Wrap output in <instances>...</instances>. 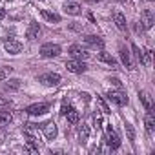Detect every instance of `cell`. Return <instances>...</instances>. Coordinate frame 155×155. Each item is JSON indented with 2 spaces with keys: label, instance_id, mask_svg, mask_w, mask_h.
<instances>
[{
  "label": "cell",
  "instance_id": "obj_1",
  "mask_svg": "<svg viewBox=\"0 0 155 155\" xmlns=\"http://www.w3.org/2000/svg\"><path fill=\"white\" fill-rule=\"evenodd\" d=\"M108 99L111 101V102H115L117 106H124V104H128V95L119 88V90H111V91H108Z\"/></svg>",
  "mask_w": 155,
  "mask_h": 155
},
{
  "label": "cell",
  "instance_id": "obj_2",
  "mask_svg": "<svg viewBox=\"0 0 155 155\" xmlns=\"http://www.w3.org/2000/svg\"><path fill=\"white\" fill-rule=\"evenodd\" d=\"M49 111V104L48 102H37V104H31L26 108V113L29 115H44Z\"/></svg>",
  "mask_w": 155,
  "mask_h": 155
},
{
  "label": "cell",
  "instance_id": "obj_3",
  "mask_svg": "<svg viewBox=\"0 0 155 155\" xmlns=\"http://www.w3.org/2000/svg\"><path fill=\"white\" fill-rule=\"evenodd\" d=\"M40 55L42 57H46V58H49V57H58L60 55V46H57V44H44L42 48H40Z\"/></svg>",
  "mask_w": 155,
  "mask_h": 155
},
{
  "label": "cell",
  "instance_id": "obj_4",
  "mask_svg": "<svg viewBox=\"0 0 155 155\" xmlns=\"http://www.w3.org/2000/svg\"><path fill=\"white\" fill-rule=\"evenodd\" d=\"M68 53H69L71 57H75L77 60H84V58H90V53H88L86 49H82L79 44H71V46H69V49H68Z\"/></svg>",
  "mask_w": 155,
  "mask_h": 155
},
{
  "label": "cell",
  "instance_id": "obj_5",
  "mask_svg": "<svg viewBox=\"0 0 155 155\" xmlns=\"http://www.w3.org/2000/svg\"><path fill=\"white\" fill-rule=\"evenodd\" d=\"M66 68H68V71H71V73H84L86 69H88V66L82 62V60H68L66 62Z\"/></svg>",
  "mask_w": 155,
  "mask_h": 155
},
{
  "label": "cell",
  "instance_id": "obj_6",
  "mask_svg": "<svg viewBox=\"0 0 155 155\" xmlns=\"http://www.w3.org/2000/svg\"><path fill=\"white\" fill-rule=\"evenodd\" d=\"M106 144H108L111 150H119V148H120V139H119V135L111 130V126L108 128V133H106Z\"/></svg>",
  "mask_w": 155,
  "mask_h": 155
},
{
  "label": "cell",
  "instance_id": "obj_7",
  "mask_svg": "<svg viewBox=\"0 0 155 155\" xmlns=\"http://www.w3.org/2000/svg\"><path fill=\"white\" fill-rule=\"evenodd\" d=\"M38 82H42L46 86H57L60 82V75L58 73H46V75L38 77Z\"/></svg>",
  "mask_w": 155,
  "mask_h": 155
},
{
  "label": "cell",
  "instance_id": "obj_8",
  "mask_svg": "<svg viewBox=\"0 0 155 155\" xmlns=\"http://www.w3.org/2000/svg\"><path fill=\"white\" fill-rule=\"evenodd\" d=\"M140 24H142L144 29H150L155 24V17H153V11L151 9H144L140 13Z\"/></svg>",
  "mask_w": 155,
  "mask_h": 155
},
{
  "label": "cell",
  "instance_id": "obj_9",
  "mask_svg": "<svg viewBox=\"0 0 155 155\" xmlns=\"http://www.w3.org/2000/svg\"><path fill=\"white\" fill-rule=\"evenodd\" d=\"M4 48H6V51L11 53V55H18V53L22 51V44H20L18 40H13V38L6 40V42H4Z\"/></svg>",
  "mask_w": 155,
  "mask_h": 155
},
{
  "label": "cell",
  "instance_id": "obj_10",
  "mask_svg": "<svg viewBox=\"0 0 155 155\" xmlns=\"http://www.w3.org/2000/svg\"><path fill=\"white\" fill-rule=\"evenodd\" d=\"M62 9H64L66 15H73V17H77V15H81V13H82L81 4H77V2H66Z\"/></svg>",
  "mask_w": 155,
  "mask_h": 155
},
{
  "label": "cell",
  "instance_id": "obj_11",
  "mask_svg": "<svg viewBox=\"0 0 155 155\" xmlns=\"http://www.w3.org/2000/svg\"><path fill=\"white\" fill-rule=\"evenodd\" d=\"M42 131H44L46 139H49V140H53V139L58 135V130H57V124H55V122H46V124L42 126Z\"/></svg>",
  "mask_w": 155,
  "mask_h": 155
},
{
  "label": "cell",
  "instance_id": "obj_12",
  "mask_svg": "<svg viewBox=\"0 0 155 155\" xmlns=\"http://www.w3.org/2000/svg\"><path fill=\"white\" fill-rule=\"evenodd\" d=\"M84 42H86L90 48H95V49H102V48H104V40H102L101 37H97V35H88V37L84 38Z\"/></svg>",
  "mask_w": 155,
  "mask_h": 155
},
{
  "label": "cell",
  "instance_id": "obj_13",
  "mask_svg": "<svg viewBox=\"0 0 155 155\" xmlns=\"http://www.w3.org/2000/svg\"><path fill=\"white\" fill-rule=\"evenodd\" d=\"M38 33H40V26L37 22H31L29 28H28V31H26V38L28 40H35L38 37Z\"/></svg>",
  "mask_w": 155,
  "mask_h": 155
},
{
  "label": "cell",
  "instance_id": "obj_14",
  "mask_svg": "<svg viewBox=\"0 0 155 155\" xmlns=\"http://www.w3.org/2000/svg\"><path fill=\"white\" fill-rule=\"evenodd\" d=\"M120 60H122V64L126 66V69H133L135 66H133V62H131V57H130V51L122 46L120 48Z\"/></svg>",
  "mask_w": 155,
  "mask_h": 155
},
{
  "label": "cell",
  "instance_id": "obj_15",
  "mask_svg": "<svg viewBox=\"0 0 155 155\" xmlns=\"http://www.w3.org/2000/svg\"><path fill=\"white\" fill-rule=\"evenodd\" d=\"M113 22L117 24V28H119L120 31H126V17H124L120 11H115V13H113Z\"/></svg>",
  "mask_w": 155,
  "mask_h": 155
},
{
  "label": "cell",
  "instance_id": "obj_16",
  "mask_svg": "<svg viewBox=\"0 0 155 155\" xmlns=\"http://www.w3.org/2000/svg\"><path fill=\"white\" fill-rule=\"evenodd\" d=\"M97 58L101 60V62H106V64H110L111 68H117V60L110 55V53H104V51H101L99 55H97Z\"/></svg>",
  "mask_w": 155,
  "mask_h": 155
},
{
  "label": "cell",
  "instance_id": "obj_17",
  "mask_svg": "<svg viewBox=\"0 0 155 155\" xmlns=\"http://www.w3.org/2000/svg\"><path fill=\"white\" fill-rule=\"evenodd\" d=\"M144 126H146L148 133H153V130H155V120H153V110H150V111H148V115L144 117Z\"/></svg>",
  "mask_w": 155,
  "mask_h": 155
},
{
  "label": "cell",
  "instance_id": "obj_18",
  "mask_svg": "<svg viewBox=\"0 0 155 155\" xmlns=\"http://www.w3.org/2000/svg\"><path fill=\"white\" fill-rule=\"evenodd\" d=\"M139 99H140V102L144 104V108H146V111H150V110H153V101L150 99V95H148V93H144V91H139Z\"/></svg>",
  "mask_w": 155,
  "mask_h": 155
},
{
  "label": "cell",
  "instance_id": "obj_19",
  "mask_svg": "<svg viewBox=\"0 0 155 155\" xmlns=\"http://www.w3.org/2000/svg\"><path fill=\"white\" fill-rule=\"evenodd\" d=\"M66 117H68V122H69V124H77V122L81 120V113L77 111V110H73V108L66 113Z\"/></svg>",
  "mask_w": 155,
  "mask_h": 155
},
{
  "label": "cell",
  "instance_id": "obj_20",
  "mask_svg": "<svg viewBox=\"0 0 155 155\" xmlns=\"http://www.w3.org/2000/svg\"><path fill=\"white\" fill-rule=\"evenodd\" d=\"M88 137H90V126H88V124H82V126L79 128V139H81V142L84 144V142L88 140Z\"/></svg>",
  "mask_w": 155,
  "mask_h": 155
},
{
  "label": "cell",
  "instance_id": "obj_21",
  "mask_svg": "<svg viewBox=\"0 0 155 155\" xmlns=\"http://www.w3.org/2000/svg\"><path fill=\"white\" fill-rule=\"evenodd\" d=\"M11 120H13V117H11V113H9V111H0V128L8 126Z\"/></svg>",
  "mask_w": 155,
  "mask_h": 155
},
{
  "label": "cell",
  "instance_id": "obj_22",
  "mask_svg": "<svg viewBox=\"0 0 155 155\" xmlns=\"http://www.w3.org/2000/svg\"><path fill=\"white\" fill-rule=\"evenodd\" d=\"M40 15H42L46 20H49V22H58V20H60V17H58L57 13H51V11H48V9H42Z\"/></svg>",
  "mask_w": 155,
  "mask_h": 155
},
{
  "label": "cell",
  "instance_id": "obj_23",
  "mask_svg": "<svg viewBox=\"0 0 155 155\" xmlns=\"http://www.w3.org/2000/svg\"><path fill=\"white\" fill-rule=\"evenodd\" d=\"M140 64H142V66H150V64H151V51H150V49H144V51H142Z\"/></svg>",
  "mask_w": 155,
  "mask_h": 155
},
{
  "label": "cell",
  "instance_id": "obj_24",
  "mask_svg": "<svg viewBox=\"0 0 155 155\" xmlns=\"http://www.w3.org/2000/svg\"><path fill=\"white\" fill-rule=\"evenodd\" d=\"M97 104L101 106V111H102V113H111V111H110V108H108V104L104 102V99H102V97H97Z\"/></svg>",
  "mask_w": 155,
  "mask_h": 155
},
{
  "label": "cell",
  "instance_id": "obj_25",
  "mask_svg": "<svg viewBox=\"0 0 155 155\" xmlns=\"http://www.w3.org/2000/svg\"><path fill=\"white\" fill-rule=\"evenodd\" d=\"M124 128H126L128 139H130V140H135V130H133V126H131L130 122H126V124H124Z\"/></svg>",
  "mask_w": 155,
  "mask_h": 155
},
{
  "label": "cell",
  "instance_id": "obj_26",
  "mask_svg": "<svg viewBox=\"0 0 155 155\" xmlns=\"http://www.w3.org/2000/svg\"><path fill=\"white\" fill-rule=\"evenodd\" d=\"M11 71H13V68H9V66H4L2 69H0V79H4V77L11 75Z\"/></svg>",
  "mask_w": 155,
  "mask_h": 155
},
{
  "label": "cell",
  "instance_id": "obj_27",
  "mask_svg": "<svg viewBox=\"0 0 155 155\" xmlns=\"http://www.w3.org/2000/svg\"><path fill=\"white\" fill-rule=\"evenodd\" d=\"M8 88L18 90V88H20V81H18V79H11V81H8Z\"/></svg>",
  "mask_w": 155,
  "mask_h": 155
},
{
  "label": "cell",
  "instance_id": "obj_28",
  "mask_svg": "<svg viewBox=\"0 0 155 155\" xmlns=\"http://www.w3.org/2000/svg\"><path fill=\"white\" fill-rule=\"evenodd\" d=\"M131 49H133V55H135V58L140 62V57H142V53H140V49H139V46L137 44H131Z\"/></svg>",
  "mask_w": 155,
  "mask_h": 155
},
{
  "label": "cell",
  "instance_id": "obj_29",
  "mask_svg": "<svg viewBox=\"0 0 155 155\" xmlns=\"http://www.w3.org/2000/svg\"><path fill=\"white\" fill-rule=\"evenodd\" d=\"M110 82H111L115 88H122V82H120L119 79H115V77H113V79H110Z\"/></svg>",
  "mask_w": 155,
  "mask_h": 155
},
{
  "label": "cell",
  "instance_id": "obj_30",
  "mask_svg": "<svg viewBox=\"0 0 155 155\" xmlns=\"http://www.w3.org/2000/svg\"><path fill=\"white\" fill-rule=\"evenodd\" d=\"M69 110H71V106H68V104H64V106H62V110H60V113H62V115H66V113H68Z\"/></svg>",
  "mask_w": 155,
  "mask_h": 155
},
{
  "label": "cell",
  "instance_id": "obj_31",
  "mask_svg": "<svg viewBox=\"0 0 155 155\" xmlns=\"http://www.w3.org/2000/svg\"><path fill=\"white\" fill-rule=\"evenodd\" d=\"M0 106H9V101H6V99H0Z\"/></svg>",
  "mask_w": 155,
  "mask_h": 155
},
{
  "label": "cell",
  "instance_id": "obj_32",
  "mask_svg": "<svg viewBox=\"0 0 155 155\" xmlns=\"http://www.w3.org/2000/svg\"><path fill=\"white\" fill-rule=\"evenodd\" d=\"M81 97H82V99H84V102H88V101H90V95H88V93H82V95H81Z\"/></svg>",
  "mask_w": 155,
  "mask_h": 155
},
{
  "label": "cell",
  "instance_id": "obj_33",
  "mask_svg": "<svg viewBox=\"0 0 155 155\" xmlns=\"http://www.w3.org/2000/svg\"><path fill=\"white\" fill-rule=\"evenodd\" d=\"M4 17H6V11H4V9H2V8H0V20H2V18H4Z\"/></svg>",
  "mask_w": 155,
  "mask_h": 155
},
{
  "label": "cell",
  "instance_id": "obj_34",
  "mask_svg": "<svg viewBox=\"0 0 155 155\" xmlns=\"http://www.w3.org/2000/svg\"><path fill=\"white\" fill-rule=\"evenodd\" d=\"M91 153H101V148H91Z\"/></svg>",
  "mask_w": 155,
  "mask_h": 155
},
{
  "label": "cell",
  "instance_id": "obj_35",
  "mask_svg": "<svg viewBox=\"0 0 155 155\" xmlns=\"http://www.w3.org/2000/svg\"><path fill=\"white\" fill-rule=\"evenodd\" d=\"M88 4H95V2H99V0H86Z\"/></svg>",
  "mask_w": 155,
  "mask_h": 155
},
{
  "label": "cell",
  "instance_id": "obj_36",
  "mask_svg": "<svg viewBox=\"0 0 155 155\" xmlns=\"http://www.w3.org/2000/svg\"><path fill=\"white\" fill-rule=\"evenodd\" d=\"M119 2H122V4H130V0H119Z\"/></svg>",
  "mask_w": 155,
  "mask_h": 155
},
{
  "label": "cell",
  "instance_id": "obj_37",
  "mask_svg": "<svg viewBox=\"0 0 155 155\" xmlns=\"http://www.w3.org/2000/svg\"><path fill=\"white\" fill-rule=\"evenodd\" d=\"M6 2H13V0H6Z\"/></svg>",
  "mask_w": 155,
  "mask_h": 155
}]
</instances>
